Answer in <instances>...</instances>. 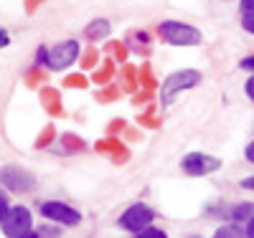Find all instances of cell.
Instances as JSON below:
<instances>
[{"mask_svg":"<svg viewBox=\"0 0 254 238\" xmlns=\"http://www.w3.org/2000/svg\"><path fill=\"white\" fill-rule=\"evenodd\" d=\"M221 167V160L219 157H211V155H203V152H190L183 157V170L188 175H208V172H216Z\"/></svg>","mask_w":254,"mask_h":238,"instance_id":"52a82bcc","label":"cell"},{"mask_svg":"<svg viewBox=\"0 0 254 238\" xmlns=\"http://www.w3.org/2000/svg\"><path fill=\"white\" fill-rule=\"evenodd\" d=\"M8 213H10V208H8V198L3 195V192H0V223L8 218Z\"/></svg>","mask_w":254,"mask_h":238,"instance_id":"4fadbf2b","label":"cell"},{"mask_svg":"<svg viewBox=\"0 0 254 238\" xmlns=\"http://www.w3.org/2000/svg\"><path fill=\"white\" fill-rule=\"evenodd\" d=\"M229 218H234V221H247V218H254V205L252 203H239L231 208L229 213Z\"/></svg>","mask_w":254,"mask_h":238,"instance_id":"30bf717a","label":"cell"},{"mask_svg":"<svg viewBox=\"0 0 254 238\" xmlns=\"http://www.w3.org/2000/svg\"><path fill=\"white\" fill-rule=\"evenodd\" d=\"M247 238H254V218H249V226H247Z\"/></svg>","mask_w":254,"mask_h":238,"instance_id":"44dd1931","label":"cell"},{"mask_svg":"<svg viewBox=\"0 0 254 238\" xmlns=\"http://www.w3.org/2000/svg\"><path fill=\"white\" fill-rule=\"evenodd\" d=\"M242 13L244 15H252L254 13V0H242Z\"/></svg>","mask_w":254,"mask_h":238,"instance_id":"5bb4252c","label":"cell"},{"mask_svg":"<svg viewBox=\"0 0 254 238\" xmlns=\"http://www.w3.org/2000/svg\"><path fill=\"white\" fill-rule=\"evenodd\" d=\"M8 43H10V38H8V33H5L3 28H0V48H3V46H8Z\"/></svg>","mask_w":254,"mask_h":238,"instance_id":"ac0fdd59","label":"cell"},{"mask_svg":"<svg viewBox=\"0 0 254 238\" xmlns=\"http://www.w3.org/2000/svg\"><path fill=\"white\" fill-rule=\"evenodd\" d=\"M160 36L173 43V46H196L201 43V31L193 26H186V23H176V20H165L160 23Z\"/></svg>","mask_w":254,"mask_h":238,"instance_id":"3957f363","label":"cell"},{"mask_svg":"<svg viewBox=\"0 0 254 238\" xmlns=\"http://www.w3.org/2000/svg\"><path fill=\"white\" fill-rule=\"evenodd\" d=\"M242 188H244V190H254V178H247V180H242Z\"/></svg>","mask_w":254,"mask_h":238,"instance_id":"d6986e66","label":"cell"},{"mask_svg":"<svg viewBox=\"0 0 254 238\" xmlns=\"http://www.w3.org/2000/svg\"><path fill=\"white\" fill-rule=\"evenodd\" d=\"M31 226H33V218H31L28 208L15 205V208H10L8 218L3 221V233L8 238H26L31 233Z\"/></svg>","mask_w":254,"mask_h":238,"instance_id":"277c9868","label":"cell"},{"mask_svg":"<svg viewBox=\"0 0 254 238\" xmlns=\"http://www.w3.org/2000/svg\"><path fill=\"white\" fill-rule=\"evenodd\" d=\"M214 238H247V233L239 226H221Z\"/></svg>","mask_w":254,"mask_h":238,"instance_id":"8fae6325","label":"cell"},{"mask_svg":"<svg viewBox=\"0 0 254 238\" xmlns=\"http://www.w3.org/2000/svg\"><path fill=\"white\" fill-rule=\"evenodd\" d=\"M84 36H87L89 41H99V38H104V36H110V23H107L104 18L92 20V23L87 26V31H84Z\"/></svg>","mask_w":254,"mask_h":238,"instance_id":"9c48e42d","label":"cell"},{"mask_svg":"<svg viewBox=\"0 0 254 238\" xmlns=\"http://www.w3.org/2000/svg\"><path fill=\"white\" fill-rule=\"evenodd\" d=\"M38 56H41V61L49 63V69L61 71V69L71 66V63L76 61V56H79V43H76V41H61V43H56V46L49 48V51L41 48Z\"/></svg>","mask_w":254,"mask_h":238,"instance_id":"6da1fadb","label":"cell"},{"mask_svg":"<svg viewBox=\"0 0 254 238\" xmlns=\"http://www.w3.org/2000/svg\"><path fill=\"white\" fill-rule=\"evenodd\" d=\"M244 28H247L249 33H254V13H252V15H244Z\"/></svg>","mask_w":254,"mask_h":238,"instance_id":"9a60e30c","label":"cell"},{"mask_svg":"<svg viewBox=\"0 0 254 238\" xmlns=\"http://www.w3.org/2000/svg\"><path fill=\"white\" fill-rule=\"evenodd\" d=\"M201 81V74L198 71H193V69H183V71H176V74H171L165 79V84H163V92H160V96H163V104H171L181 92H186V89H193V86Z\"/></svg>","mask_w":254,"mask_h":238,"instance_id":"7a4b0ae2","label":"cell"},{"mask_svg":"<svg viewBox=\"0 0 254 238\" xmlns=\"http://www.w3.org/2000/svg\"><path fill=\"white\" fill-rule=\"evenodd\" d=\"M247 94H249V99L254 101V76H252V79L247 81Z\"/></svg>","mask_w":254,"mask_h":238,"instance_id":"e0dca14e","label":"cell"},{"mask_svg":"<svg viewBox=\"0 0 254 238\" xmlns=\"http://www.w3.org/2000/svg\"><path fill=\"white\" fill-rule=\"evenodd\" d=\"M0 183H3L8 190H15V192H26L36 185V178L31 175L28 170L23 167H15V165H8L0 170Z\"/></svg>","mask_w":254,"mask_h":238,"instance_id":"8992f818","label":"cell"},{"mask_svg":"<svg viewBox=\"0 0 254 238\" xmlns=\"http://www.w3.org/2000/svg\"><path fill=\"white\" fill-rule=\"evenodd\" d=\"M247 160H249V162L254 165V142H252V144L247 147Z\"/></svg>","mask_w":254,"mask_h":238,"instance_id":"ffe728a7","label":"cell"},{"mask_svg":"<svg viewBox=\"0 0 254 238\" xmlns=\"http://www.w3.org/2000/svg\"><path fill=\"white\" fill-rule=\"evenodd\" d=\"M41 213H44V218L54 221V223H64V226H76L81 221V215L79 210L69 208V205H64V203H44L41 205Z\"/></svg>","mask_w":254,"mask_h":238,"instance_id":"ba28073f","label":"cell"},{"mask_svg":"<svg viewBox=\"0 0 254 238\" xmlns=\"http://www.w3.org/2000/svg\"><path fill=\"white\" fill-rule=\"evenodd\" d=\"M242 69H247V71H254V56H247V58L242 61Z\"/></svg>","mask_w":254,"mask_h":238,"instance_id":"2e32d148","label":"cell"},{"mask_svg":"<svg viewBox=\"0 0 254 238\" xmlns=\"http://www.w3.org/2000/svg\"><path fill=\"white\" fill-rule=\"evenodd\" d=\"M26 238H38V233H28V236H26Z\"/></svg>","mask_w":254,"mask_h":238,"instance_id":"7402d4cb","label":"cell"},{"mask_svg":"<svg viewBox=\"0 0 254 238\" xmlns=\"http://www.w3.org/2000/svg\"><path fill=\"white\" fill-rule=\"evenodd\" d=\"M153 218H155V213L147 208L145 203H135V205H130L125 213H122V218H120V228H125V231H132V233H137V231H142V228H147L153 223Z\"/></svg>","mask_w":254,"mask_h":238,"instance_id":"5b68a950","label":"cell"},{"mask_svg":"<svg viewBox=\"0 0 254 238\" xmlns=\"http://www.w3.org/2000/svg\"><path fill=\"white\" fill-rule=\"evenodd\" d=\"M135 238H168V233L165 231H160V228H142V231H137L135 233Z\"/></svg>","mask_w":254,"mask_h":238,"instance_id":"7c38bea8","label":"cell"}]
</instances>
